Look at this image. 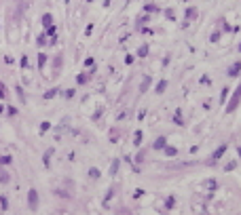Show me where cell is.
<instances>
[{
	"mask_svg": "<svg viewBox=\"0 0 241 215\" xmlns=\"http://www.w3.org/2000/svg\"><path fill=\"white\" fill-rule=\"evenodd\" d=\"M239 99H241V85L235 89V95L231 97V101H229V108H226V112H233L237 106H239Z\"/></svg>",
	"mask_w": 241,
	"mask_h": 215,
	"instance_id": "6da1fadb",
	"label": "cell"
},
{
	"mask_svg": "<svg viewBox=\"0 0 241 215\" xmlns=\"http://www.w3.org/2000/svg\"><path fill=\"white\" fill-rule=\"evenodd\" d=\"M28 205H30V209H32V211H36V209H38V192H36L34 188L28 192Z\"/></svg>",
	"mask_w": 241,
	"mask_h": 215,
	"instance_id": "7a4b0ae2",
	"label": "cell"
},
{
	"mask_svg": "<svg viewBox=\"0 0 241 215\" xmlns=\"http://www.w3.org/2000/svg\"><path fill=\"white\" fill-rule=\"evenodd\" d=\"M224 152H226V143H222V146H220V148H218V150L214 152V156H212V163H216V160H220Z\"/></svg>",
	"mask_w": 241,
	"mask_h": 215,
	"instance_id": "3957f363",
	"label": "cell"
},
{
	"mask_svg": "<svg viewBox=\"0 0 241 215\" xmlns=\"http://www.w3.org/2000/svg\"><path fill=\"white\" fill-rule=\"evenodd\" d=\"M241 72V61H237L235 66H231V70H229V76H239Z\"/></svg>",
	"mask_w": 241,
	"mask_h": 215,
	"instance_id": "277c9868",
	"label": "cell"
},
{
	"mask_svg": "<svg viewBox=\"0 0 241 215\" xmlns=\"http://www.w3.org/2000/svg\"><path fill=\"white\" fill-rule=\"evenodd\" d=\"M43 25H45V28H51V25H53V17H51V13L43 15Z\"/></svg>",
	"mask_w": 241,
	"mask_h": 215,
	"instance_id": "5b68a950",
	"label": "cell"
},
{
	"mask_svg": "<svg viewBox=\"0 0 241 215\" xmlns=\"http://www.w3.org/2000/svg\"><path fill=\"white\" fill-rule=\"evenodd\" d=\"M165 146H167V139H165V137H159V139L154 141V148H157V150H161V148H165Z\"/></svg>",
	"mask_w": 241,
	"mask_h": 215,
	"instance_id": "8992f818",
	"label": "cell"
},
{
	"mask_svg": "<svg viewBox=\"0 0 241 215\" xmlns=\"http://www.w3.org/2000/svg\"><path fill=\"white\" fill-rule=\"evenodd\" d=\"M203 186H205V188H207V190H212V192H214V190H216V188H218V183H216V181H214V179H207V181H205V183H203Z\"/></svg>",
	"mask_w": 241,
	"mask_h": 215,
	"instance_id": "52a82bcc",
	"label": "cell"
},
{
	"mask_svg": "<svg viewBox=\"0 0 241 215\" xmlns=\"http://www.w3.org/2000/svg\"><path fill=\"white\" fill-rule=\"evenodd\" d=\"M45 63H47V55H45V53H40V55H38V68L43 70V68H45Z\"/></svg>",
	"mask_w": 241,
	"mask_h": 215,
	"instance_id": "ba28073f",
	"label": "cell"
},
{
	"mask_svg": "<svg viewBox=\"0 0 241 215\" xmlns=\"http://www.w3.org/2000/svg\"><path fill=\"white\" fill-rule=\"evenodd\" d=\"M165 89H167V80H161V82L157 85V93H163Z\"/></svg>",
	"mask_w": 241,
	"mask_h": 215,
	"instance_id": "9c48e42d",
	"label": "cell"
},
{
	"mask_svg": "<svg viewBox=\"0 0 241 215\" xmlns=\"http://www.w3.org/2000/svg\"><path fill=\"white\" fill-rule=\"evenodd\" d=\"M165 154H167V156H176L178 152H176V148H171V146H165Z\"/></svg>",
	"mask_w": 241,
	"mask_h": 215,
	"instance_id": "30bf717a",
	"label": "cell"
},
{
	"mask_svg": "<svg viewBox=\"0 0 241 215\" xmlns=\"http://www.w3.org/2000/svg\"><path fill=\"white\" fill-rule=\"evenodd\" d=\"M133 139H136L133 143H136V146H140V143H142V131H136V137H133Z\"/></svg>",
	"mask_w": 241,
	"mask_h": 215,
	"instance_id": "8fae6325",
	"label": "cell"
},
{
	"mask_svg": "<svg viewBox=\"0 0 241 215\" xmlns=\"http://www.w3.org/2000/svg\"><path fill=\"white\" fill-rule=\"evenodd\" d=\"M0 181H2V183L9 181V173H6V171H0Z\"/></svg>",
	"mask_w": 241,
	"mask_h": 215,
	"instance_id": "7c38bea8",
	"label": "cell"
},
{
	"mask_svg": "<svg viewBox=\"0 0 241 215\" xmlns=\"http://www.w3.org/2000/svg\"><path fill=\"white\" fill-rule=\"evenodd\" d=\"M146 53H148V46H140V51H138V55H140V57H146Z\"/></svg>",
	"mask_w": 241,
	"mask_h": 215,
	"instance_id": "4fadbf2b",
	"label": "cell"
},
{
	"mask_svg": "<svg viewBox=\"0 0 241 215\" xmlns=\"http://www.w3.org/2000/svg\"><path fill=\"white\" fill-rule=\"evenodd\" d=\"M11 160H13V158H11V156H2V158H0V165H9V163H11Z\"/></svg>",
	"mask_w": 241,
	"mask_h": 215,
	"instance_id": "5bb4252c",
	"label": "cell"
},
{
	"mask_svg": "<svg viewBox=\"0 0 241 215\" xmlns=\"http://www.w3.org/2000/svg\"><path fill=\"white\" fill-rule=\"evenodd\" d=\"M89 175H91L93 179H97V177H99V171H97V169H89Z\"/></svg>",
	"mask_w": 241,
	"mask_h": 215,
	"instance_id": "9a60e30c",
	"label": "cell"
},
{
	"mask_svg": "<svg viewBox=\"0 0 241 215\" xmlns=\"http://www.w3.org/2000/svg\"><path fill=\"white\" fill-rule=\"evenodd\" d=\"M116 169H119V160H114V163H112V167H110V173L114 175V173H116Z\"/></svg>",
	"mask_w": 241,
	"mask_h": 215,
	"instance_id": "2e32d148",
	"label": "cell"
},
{
	"mask_svg": "<svg viewBox=\"0 0 241 215\" xmlns=\"http://www.w3.org/2000/svg\"><path fill=\"white\" fill-rule=\"evenodd\" d=\"M0 205H2V209H6V207H9V200H6L4 196H0Z\"/></svg>",
	"mask_w": 241,
	"mask_h": 215,
	"instance_id": "e0dca14e",
	"label": "cell"
},
{
	"mask_svg": "<svg viewBox=\"0 0 241 215\" xmlns=\"http://www.w3.org/2000/svg\"><path fill=\"white\" fill-rule=\"evenodd\" d=\"M51 154H53V150H49L47 154H45V165H47V167H49V158H51Z\"/></svg>",
	"mask_w": 241,
	"mask_h": 215,
	"instance_id": "ac0fdd59",
	"label": "cell"
},
{
	"mask_svg": "<svg viewBox=\"0 0 241 215\" xmlns=\"http://www.w3.org/2000/svg\"><path fill=\"white\" fill-rule=\"evenodd\" d=\"M55 93H57V89H53V91H49V93H45V97H47V99H49V97H55Z\"/></svg>",
	"mask_w": 241,
	"mask_h": 215,
	"instance_id": "d6986e66",
	"label": "cell"
},
{
	"mask_svg": "<svg viewBox=\"0 0 241 215\" xmlns=\"http://www.w3.org/2000/svg\"><path fill=\"white\" fill-rule=\"evenodd\" d=\"M235 167H237V163H229V165H226V171H233Z\"/></svg>",
	"mask_w": 241,
	"mask_h": 215,
	"instance_id": "ffe728a7",
	"label": "cell"
},
{
	"mask_svg": "<svg viewBox=\"0 0 241 215\" xmlns=\"http://www.w3.org/2000/svg\"><path fill=\"white\" fill-rule=\"evenodd\" d=\"M49 127H51V123H43V127H40V131H47Z\"/></svg>",
	"mask_w": 241,
	"mask_h": 215,
	"instance_id": "44dd1931",
	"label": "cell"
},
{
	"mask_svg": "<svg viewBox=\"0 0 241 215\" xmlns=\"http://www.w3.org/2000/svg\"><path fill=\"white\" fill-rule=\"evenodd\" d=\"M2 112H4V106H2V103H0V114H2Z\"/></svg>",
	"mask_w": 241,
	"mask_h": 215,
	"instance_id": "7402d4cb",
	"label": "cell"
},
{
	"mask_svg": "<svg viewBox=\"0 0 241 215\" xmlns=\"http://www.w3.org/2000/svg\"><path fill=\"white\" fill-rule=\"evenodd\" d=\"M87 2H93V0H87Z\"/></svg>",
	"mask_w": 241,
	"mask_h": 215,
	"instance_id": "603a6c76",
	"label": "cell"
},
{
	"mask_svg": "<svg viewBox=\"0 0 241 215\" xmlns=\"http://www.w3.org/2000/svg\"><path fill=\"white\" fill-rule=\"evenodd\" d=\"M239 51H241V44H239Z\"/></svg>",
	"mask_w": 241,
	"mask_h": 215,
	"instance_id": "cb8c5ba5",
	"label": "cell"
}]
</instances>
